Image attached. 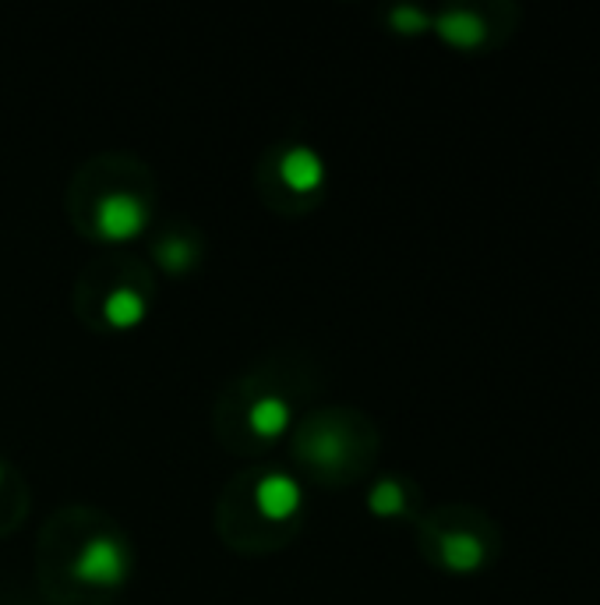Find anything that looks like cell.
Masks as SVG:
<instances>
[{
    "mask_svg": "<svg viewBox=\"0 0 600 605\" xmlns=\"http://www.w3.org/2000/svg\"><path fill=\"white\" fill-rule=\"evenodd\" d=\"M39 584L57 605H110L135 573V545L110 514L64 506L39 531Z\"/></svg>",
    "mask_w": 600,
    "mask_h": 605,
    "instance_id": "6da1fadb",
    "label": "cell"
},
{
    "mask_svg": "<svg viewBox=\"0 0 600 605\" xmlns=\"http://www.w3.org/2000/svg\"><path fill=\"white\" fill-rule=\"evenodd\" d=\"M314 386L311 365H300L290 350L251 365L216 404V435L226 449L240 457H259L290 440L300 415V404Z\"/></svg>",
    "mask_w": 600,
    "mask_h": 605,
    "instance_id": "7a4b0ae2",
    "label": "cell"
},
{
    "mask_svg": "<svg viewBox=\"0 0 600 605\" xmlns=\"http://www.w3.org/2000/svg\"><path fill=\"white\" fill-rule=\"evenodd\" d=\"M155 181L141 160L107 152L82 166L67 188V217L99 245H132L152 227Z\"/></svg>",
    "mask_w": 600,
    "mask_h": 605,
    "instance_id": "3957f363",
    "label": "cell"
},
{
    "mask_svg": "<svg viewBox=\"0 0 600 605\" xmlns=\"http://www.w3.org/2000/svg\"><path fill=\"white\" fill-rule=\"evenodd\" d=\"M304 510L308 489L300 474L279 464H259L223 489L216 524L223 542L237 553H273L297 534Z\"/></svg>",
    "mask_w": 600,
    "mask_h": 605,
    "instance_id": "277c9868",
    "label": "cell"
},
{
    "mask_svg": "<svg viewBox=\"0 0 600 605\" xmlns=\"http://www.w3.org/2000/svg\"><path fill=\"white\" fill-rule=\"evenodd\" d=\"M290 443L297 468L308 478L322 485H353L375 468L382 435L357 407L325 404L297 421Z\"/></svg>",
    "mask_w": 600,
    "mask_h": 605,
    "instance_id": "5b68a950",
    "label": "cell"
},
{
    "mask_svg": "<svg viewBox=\"0 0 600 605\" xmlns=\"http://www.w3.org/2000/svg\"><path fill=\"white\" fill-rule=\"evenodd\" d=\"M417 545L435 570L452 577H474L491 570L502 556V528L480 506L449 503L424 510V517L417 520Z\"/></svg>",
    "mask_w": 600,
    "mask_h": 605,
    "instance_id": "8992f818",
    "label": "cell"
},
{
    "mask_svg": "<svg viewBox=\"0 0 600 605\" xmlns=\"http://www.w3.org/2000/svg\"><path fill=\"white\" fill-rule=\"evenodd\" d=\"M152 273L135 256H107L82 273L75 305L89 326L132 333L152 312Z\"/></svg>",
    "mask_w": 600,
    "mask_h": 605,
    "instance_id": "52a82bcc",
    "label": "cell"
},
{
    "mask_svg": "<svg viewBox=\"0 0 600 605\" xmlns=\"http://www.w3.org/2000/svg\"><path fill=\"white\" fill-rule=\"evenodd\" d=\"M328 188V163L322 149L300 138L276 143L259 163V192L262 202L279 209V213H304L322 202Z\"/></svg>",
    "mask_w": 600,
    "mask_h": 605,
    "instance_id": "ba28073f",
    "label": "cell"
},
{
    "mask_svg": "<svg viewBox=\"0 0 600 605\" xmlns=\"http://www.w3.org/2000/svg\"><path fill=\"white\" fill-rule=\"evenodd\" d=\"M520 25V8L509 0H484V4H446L435 11L432 33L446 47L460 53H488L505 47Z\"/></svg>",
    "mask_w": 600,
    "mask_h": 605,
    "instance_id": "9c48e42d",
    "label": "cell"
},
{
    "mask_svg": "<svg viewBox=\"0 0 600 605\" xmlns=\"http://www.w3.org/2000/svg\"><path fill=\"white\" fill-rule=\"evenodd\" d=\"M149 259L160 266L166 276H191L205 259V242L191 223H170L166 231L152 237Z\"/></svg>",
    "mask_w": 600,
    "mask_h": 605,
    "instance_id": "30bf717a",
    "label": "cell"
},
{
    "mask_svg": "<svg viewBox=\"0 0 600 605\" xmlns=\"http://www.w3.org/2000/svg\"><path fill=\"white\" fill-rule=\"evenodd\" d=\"M367 510L378 520H421V489L407 474H378L375 482L367 485Z\"/></svg>",
    "mask_w": 600,
    "mask_h": 605,
    "instance_id": "8fae6325",
    "label": "cell"
},
{
    "mask_svg": "<svg viewBox=\"0 0 600 605\" xmlns=\"http://www.w3.org/2000/svg\"><path fill=\"white\" fill-rule=\"evenodd\" d=\"M25 506H28V489L22 482V474L0 457V534H8L22 524Z\"/></svg>",
    "mask_w": 600,
    "mask_h": 605,
    "instance_id": "7c38bea8",
    "label": "cell"
},
{
    "mask_svg": "<svg viewBox=\"0 0 600 605\" xmlns=\"http://www.w3.org/2000/svg\"><path fill=\"white\" fill-rule=\"evenodd\" d=\"M432 18L435 11H427L421 4H392L385 8V25L399 36H424L432 33Z\"/></svg>",
    "mask_w": 600,
    "mask_h": 605,
    "instance_id": "4fadbf2b",
    "label": "cell"
}]
</instances>
